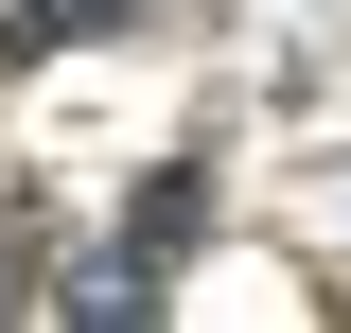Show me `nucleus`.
<instances>
[{"mask_svg": "<svg viewBox=\"0 0 351 333\" xmlns=\"http://www.w3.org/2000/svg\"><path fill=\"white\" fill-rule=\"evenodd\" d=\"M193 228H211V158H158V175H141V210H123V263H176Z\"/></svg>", "mask_w": 351, "mask_h": 333, "instance_id": "f257e3e1", "label": "nucleus"}, {"mask_svg": "<svg viewBox=\"0 0 351 333\" xmlns=\"http://www.w3.org/2000/svg\"><path fill=\"white\" fill-rule=\"evenodd\" d=\"M106 18H123V0H18V18H0V53L36 71V53H71V36H106Z\"/></svg>", "mask_w": 351, "mask_h": 333, "instance_id": "f03ea898", "label": "nucleus"}, {"mask_svg": "<svg viewBox=\"0 0 351 333\" xmlns=\"http://www.w3.org/2000/svg\"><path fill=\"white\" fill-rule=\"evenodd\" d=\"M71 316H106V333H141V316H158V263H88V281H71Z\"/></svg>", "mask_w": 351, "mask_h": 333, "instance_id": "7ed1b4c3", "label": "nucleus"}]
</instances>
